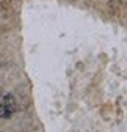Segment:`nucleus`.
I'll return each instance as SVG.
<instances>
[{
    "label": "nucleus",
    "mask_w": 127,
    "mask_h": 132,
    "mask_svg": "<svg viewBox=\"0 0 127 132\" xmlns=\"http://www.w3.org/2000/svg\"><path fill=\"white\" fill-rule=\"evenodd\" d=\"M0 102H2L11 113H14L16 110H17V102H16V99H14V96L13 94H3L2 96V101H0Z\"/></svg>",
    "instance_id": "nucleus-1"
},
{
    "label": "nucleus",
    "mask_w": 127,
    "mask_h": 132,
    "mask_svg": "<svg viewBox=\"0 0 127 132\" xmlns=\"http://www.w3.org/2000/svg\"><path fill=\"white\" fill-rule=\"evenodd\" d=\"M11 115H13V113H11L2 102H0V118H10Z\"/></svg>",
    "instance_id": "nucleus-2"
}]
</instances>
